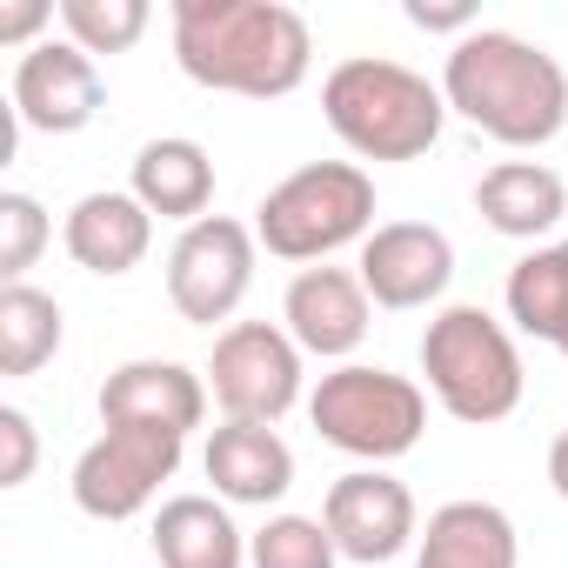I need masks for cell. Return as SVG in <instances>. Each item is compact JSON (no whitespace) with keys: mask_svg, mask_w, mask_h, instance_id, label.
<instances>
[{"mask_svg":"<svg viewBox=\"0 0 568 568\" xmlns=\"http://www.w3.org/2000/svg\"><path fill=\"white\" fill-rule=\"evenodd\" d=\"M101 108H108V81H101L94 54H81L74 41H41L21 54V68H14V121L21 128L81 134Z\"/></svg>","mask_w":568,"mask_h":568,"instance_id":"10","label":"cell"},{"mask_svg":"<svg viewBox=\"0 0 568 568\" xmlns=\"http://www.w3.org/2000/svg\"><path fill=\"white\" fill-rule=\"evenodd\" d=\"M61 355V302L14 281V288H0V375L21 382L34 368H48Z\"/></svg>","mask_w":568,"mask_h":568,"instance_id":"22","label":"cell"},{"mask_svg":"<svg viewBox=\"0 0 568 568\" xmlns=\"http://www.w3.org/2000/svg\"><path fill=\"white\" fill-rule=\"evenodd\" d=\"M181 442L187 435H168V428H108L101 442H88V455L74 462V508L94 515V521H128L141 515L161 481H174L181 468Z\"/></svg>","mask_w":568,"mask_h":568,"instance_id":"9","label":"cell"},{"mask_svg":"<svg viewBox=\"0 0 568 568\" xmlns=\"http://www.w3.org/2000/svg\"><path fill=\"white\" fill-rule=\"evenodd\" d=\"M408 21L428 34H475V8L468 0H448V8H428V0H408Z\"/></svg>","mask_w":568,"mask_h":568,"instance_id":"27","label":"cell"},{"mask_svg":"<svg viewBox=\"0 0 568 568\" xmlns=\"http://www.w3.org/2000/svg\"><path fill=\"white\" fill-rule=\"evenodd\" d=\"M415 568H515V521L495 501H448L428 515Z\"/></svg>","mask_w":568,"mask_h":568,"instance_id":"20","label":"cell"},{"mask_svg":"<svg viewBox=\"0 0 568 568\" xmlns=\"http://www.w3.org/2000/svg\"><path fill=\"white\" fill-rule=\"evenodd\" d=\"M34 455H41L34 422L21 408H0V488H21L34 475Z\"/></svg>","mask_w":568,"mask_h":568,"instance_id":"26","label":"cell"},{"mask_svg":"<svg viewBox=\"0 0 568 568\" xmlns=\"http://www.w3.org/2000/svg\"><path fill=\"white\" fill-rule=\"evenodd\" d=\"M442 101L481 128L501 148H541L568 128V74L548 48L508 34V28H475L448 48L442 68Z\"/></svg>","mask_w":568,"mask_h":568,"instance_id":"2","label":"cell"},{"mask_svg":"<svg viewBox=\"0 0 568 568\" xmlns=\"http://www.w3.org/2000/svg\"><path fill=\"white\" fill-rule=\"evenodd\" d=\"M207 481L221 501H241V508H267L295 488V448L281 442L267 422H227L207 435V455H201Z\"/></svg>","mask_w":568,"mask_h":568,"instance_id":"15","label":"cell"},{"mask_svg":"<svg viewBox=\"0 0 568 568\" xmlns=\"http://www.w3.org/2000/svg\"><path fill=\"white\" fill-rule=\"evenodd\" d=\"M174 61L194 88L281 101L315 68V34L281 0H174Z\"/></svg>","mask_w":568,"mask_h":568,"instance_id":"1","label":"cell"},{"mask_svg":"<svg viewBox=\"0 0 568 568\" xmlns=\"http://www.w3.org/2000/svg\"><path fill=\"white\" fill-rule=\"evenodd\" d=\"M508 322L568 355V241L535 247L508 267Z\"/></svg>","mask_w":568,"mask_h":568,"instance_id":"21","label":"cell"},{"mask_svg":"<svg viewBox=\"0 0 568 568\" xmlns=\"http://www.w3.org/2000/svg\"><path fill=\"white\" fill-rule=\"evenodd\" d=\"M207 415V388L194 368L181 362H121L101 382V428H168V435H194Z\"/></svg>","mask_w":568,"mask_h":568,"instance_id":"14","label":"cell"},{"mask_svg":"<svg viewBox=\"0 0 568 568\" xmlns=\"http://www.w3.org/2000/svg\"><path fill=\"white\" fill-rule=\"evenodd\" d=\"M61 28L81 54H128L148 34V0H61Z\"/></svg>","mask_w":568,"mask_h":568,"instance_id":"24","label":"cell"},{"mask_svg":"<svg viewBox=\"0 0 568 568\" xmlns=\"http://www.w3.org/2000/svg\"><path fill=\"white\" fill-rule=\"evenodd\" d=\"M422 375L435 388V402L468 422V428H488V422H508L521 408V355L508 342V328L462 302V308H442L422 335Z\"/></svg>","mask_w":568,"mask_h":568,"instance_id":"4","label":"cell"},{"mask_svg":"<svg viewBox=\"0 0 568 568\" xmlns=\"http://www.w3.org/2000/svg\"><path fill=\"white\" fill-rule=\"evenodd\" d=\"M475 207H481V221H488L495 234L535 241V234H548V227L568 214V187H561V174L541 168V161H495V168L475 181Z\"/></svg>","mask_w":568,"mask_h":568,"instance_id":"18","label":"cell"},{"mask_svg":"<svg viewBox=\"0 0 568 568\" xmlns=\"http://www.w3.org/2000/svg\"><path fill=\"white\" fill-rule=\"evenodd\" d=\"M48 21H54V8H48V0H21V8H0V41H8V48H21V41H34ZM34 48H41V41H34Z\"/></svg>","mask_w":568,"mask_h":568,"instance_id":"28","label":"cell"},{"mask_svg":"<svg viewBox=\"0 0 568 568\" xmlns=\"http://www.w3.org/2000/svg\"><path fill=\"white\" fill-rule=\"evenodd\" d=\"M154 555H161V568H241L247 535L227 521V508L214 495H174L154 515Z\"/></svg>","mask_w":568,"mask_h":568,"instance_id":"19","label":"cell"},{"mask_svg":"<svg viewBox=\"0 0 568 568\" xmlns=\"http://www.w3.org/2000/svg\"><path fill=\"white\" fill-rule=\"evenodd\" d=\"M48 207L34 201V194H21V187H8L0 194V281H28V267L41 261V247H48Z\"/></svg>","mask_w":568,"mask_h":568,"instance_id":"25","label":"cell"},{"mask_svg":"<svg viewBox=\"0 0 568 568\" xmlns=\"http://www.w3.org/2000/svg\"><path fill=\"white\" fill-rule=\"evenodd\" d=\"M375 234V181L355 161H308L254 207V241L281 261H328Z\"/></svg>","mask_w":568,"mask_h":568,"instance_id":"5","label":"cell"},{"mask_svg":"<svg viewBox=\"0 0 568 568\" xmlns=\"http://www.w3.org/2000/svg\"><path fill=\"white\" fill-rule=\"evenodd\" d=\"M207 388L221 402L227 422H281L302 402V348L288 328L274 322H234L214 335V362H207Z\"/></svg>","mask_w":568,"mask_h":568,"instance_id":"7","label":"cell"},{"mask_svg":"<svg viewBox=\"0 0 568 568\" xmlns=\"http://www.w3.org/2000/svg\"><path fill=\"white\" fill-rule=\"evenodd\" d=\"M322 114L362 161H415L442 141L448 101L442 88H428V74L382 54H355L322 81Z\"/></svg>","mask_w":568,"mask_h":568,"instance_id":"3","label":"cell"},{"mask_svg":"<svg viewBox=\"0 0 568 568\" xmlns=\"http://www.w3.org/2000/svg\"><path fill=\"white\" fill-rule=\"evenodd\" d=\"M355 274L375 308H428L455 281V241L428 221H388L362 241Z\"/></svg>","mask_w":568,"mask_h":568,"instance_id":"11","label":"cell"},{"mask_svg":"<svg viewBox=\"0 0 568 568\" xmlns=\"http://www.w3.org/2000/svg\"><path fill=\"white\" fill-rule=\"evenodd\" d=\"M322 521H328V535H335V548L348 561L375 568V561H395L415 541V495L382 468H355V475H342L328 488Z\"/></svg>","mask_w":568,"mask_h":568,"instance_id":"12","label":"cell"},{"mask_svg":"<svg viewBox=\"0 0 568 568\" xmlns=\"http://www.w3.org/2000/svg\"><path fill=\"white\" fill-rule=\"evenodd\" d=\"M61 241H68V254H74L88 274H108V281H114V274L141 267V254L154 247V214H148L134 194L101 187V194H81V201L68 207Z\"/></svg>","mask_w":568,"mask_h":568,"instance_id":"16","label":"cell"},{"mask_svg":"<svg viewBox=\"0 0 568 568\" xmlns=\"http://www.w3.org/2000/svg\"><path fill=\"white\" fill-rule=\"evenodd\" d=\"M148 214L161 221H207V201H214V161L201 141L187 134H168V141H148L134 154V187H128Z\"/></svg>","mask_w":568,"mask_h":568,"instance_id":"17","label":"cell"},{"mask_svg":"<svg viewBox=\"0 0 568 568\" xmlns=\"http://www.w3.org/2000/svg\"><path fill=\"white\" fill-rule=\"evenodd\" d=\"M548 481H555V495L568 501V428L555 435V448H548Z\"/></svg>","mask_w":568,"mask_h":568,"instance_id":"29","label":"cell"},{"mask_svg":"<svg viewBox=\"0 0 568 568\" xmlns=\"http://www.w3.org/2000/svg\"><path fill=\"white\" fill-rule=\"evenodd\" d=\"M308 422H315V435L328 448L382 468V462H395V455H408L422 442L428 395L408 375H388V368H368V362H342L308 395Z\"/></svg>","mask_w":568,"mask_h":568,"instance_id":"6","label":"cell"},{"mask_svg":"<svg viewBox=\"0 0 568 568\" xmlns=\"http://www.w3.org/2000/svg\"><path fill=\"white\" fill-rule=\"evenodd\" d=\"M281 322H288L295 348L302 355H322V362H342L368 342V322H375V302L362 288V274L348 267H302L288 281V302H281Z\"/></svg>","mask_w":568,"mask_h":568,"instance_id":"13","label":"cell"},{"mask_svg":"<svg viewBox=\"0 0 568 568\" xmlns=\"http://www.w3.org/2000/svg\"><path fill=\"white\" fill-rule=\"evenodd\" d=\"M247 561L254 568H335L342 548H335L328 521H315V515H274L267 528L247 535Z\"/></svg>","mask_w":568,"mask_h":568,"instance_id":"23","label":"cell"},{"mask_svg":"<svg viewBox=\"0 0 568 568\" xmlns=\"http://www.w3.org/2000/svg\"><path fill=\"white\" fill-rule=\"evenodd\" d=\"M247 288H254V227H241L234 214H207L181 227L168 254V302L181 322L214 328L247 302Z\"/></svg>","mask_w":568,"mask_h":568,"instance_id":"8","label":"cell"}]
</instances>
